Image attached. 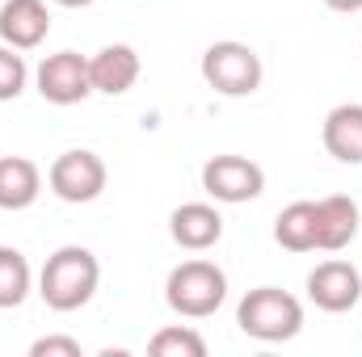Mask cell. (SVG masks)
Returning <instances> with one entry per match:
<instances>
[{
	"instance_id": "3957f363",
	"label": "cell",
	"mask_w": 362,
	"mask_h": 357,
	"mask_svg": "<svg viewBox=\"0 0 362 357\" xmlns=\"http://www.w3.org/2000/svg\"><path fill=\"white\" fill-rule=\"evenodd\" d=\"M223 298H228V273L202 257L181 261L165 282V303L181 320H206L223 307Z\"/></svg>"
},
{
	"instance_id": "9a60e30c",
	"label": "cell",
	"mask_w": 362,
	"mask_h": 357,
	"mask_svg": "<svg viewBox=\"0 0 362 357\" xmlns=\"http://www.w3.org/2000/svg\"><path fill=\"white\" fill-rule=\"evenodd\" d=\"M274 240L286 253H316V202L299 198L278 210L274 219Z\"/></svg>"
},
{
	"instance_id": "7a4b0ae2",
	"label": "cell",
	"mask_w": 362,
	"mask_h": 357,
	"mask_svg": "<svg viewBox=\"0 0 362 357\" xmlns=\"http://www.w3.org/2000/svg\"><path fill=\"white\" fill-rule=\"evenodd\" d=\"M236 324L245 337L262 341V345H278V341H295L303 332V303L291 290L278 286H257L240 298L236 307Z\"/></svg>"
},
{
	"instance_id": "30bf717a",
	"label": "cell",
	"mask_w": 362,
	"mask_h": 357,
	"mask_svg": "<svg viewBox=\"0 0 362 357\" xmlns=\"http://www.w3.org/2000/svg\"><path fill=\"white\" fill-rule=\"evenodd\" d=\"M51 34V13L42 0H4L0 4V42L17 47V51H34L42 47Z\"/></svg>"
},
{
	"instance_id": "d6986e66",
	"label": "cell",
	"mask_w": 362,
	"mask_h": 357,
	"mask_svg": "<svg viewBox=\"0 0 362 357\" xmlns=\"http://www.w3.org/2000/svg\"><path fill=\"white\" fill-rule=\"evenodd\" d=\"M30 357H81V341H72V337H38L30 345Z\"/></svg>"
},
{
	"instance_id": "277c9868",
	"label": "cell",
	"mask_w": 362,
	"mask_h": 357,
	"mask_svg": "<svg viewBox=\"0 0 362 357\" xmlns=\"http://www.w3.org/2000/svg\"><path fill=\"white\" fill-rule=\"evenodd\" d=\"M202 80L219 97H253L266 80V68H262V55L249 47V42H236V38H223V42H211L202 51Z\"/></svg>"
},
{
	"instance_id": "ac0fdd59",
	"label": "cell",
	"mask_w": 362,
	"mask_h": 357,
	"mask_svg": "<svg viewBox=\"0 0 362 357\" xmlns=\"http://www.w3.org/2000/svg\"><path fill=\"white\" fill-rule=\"evenodd\" d=\"M25 80H30V68H25L21 51L0 42V101H17L25 92Z\"/></svg>"
},
{
	"instance_id": "9c48e42d",
	"label": "cell",
	"mask_w": 362,
	"mask_h": 357,
	"mask_svg": "<svg viewBox=\"0 0 362 357\" xmlns=\"http://www.w3.org/2000/svg\"><path fill=\"white\" fill-rule=\"evenodd\" d=\"M169 236L185 253H206L223 240V214L211 202H181L169 214Z\"/></svg>"
},
{
	"instance_id": "8fae6325",
	"label": "cell",
	"mask_w": 362,
	"mask_h": 357,
	"mask_svg": "<svg viewBox=\"0 0 362 357\" xmlns=\"http://www.w3.org/2000/svg\"><path fill=\"white\" fill-rule=\"evenodd\" d=\"M139 55L135 47L127 42H110L101 47L97 55H89V80H93V92H105V97H122V92L135 89L139 80Z\"/></svg>"
},
{
	"instance_id": "ba28073f",
	"label": "cell",
	"mask_w": 362,
	"mask_h": 357,
	"mask_svg": "<svg viewBox=\"0 0 362 357\" xmlns=\"http://www.w3.org/2000/svg\"><path fill=\"white\" fill-rule=\"evenodd\" d=\"M308 298L329 315L354 311L362 298V273L350 261H320L308 273Z\"/></svg>"
},
{
	"instance_id": "7c38bea8",
	"label": "cell",
	"mask_w": 362,
	"mask_h": 357,
	"mask_svg": "<svg viewBox=\"0 0 362 357\" xmlns=\"http://www.w3.org/2000/svg\"><path fill=\"white\" fill-rule=\"evenodd\" d=\"M358 236V202L346 193H329L316 202V248L320 253H341Z\"/></svg>"
},
{
	"instance_id": "5bb4252c",
	"label": "cell",
	"mask_w": 362,
	"mask_h": 357,
	"mask_svg": "<svg viewBox=\"0 0 362 357\" xmlns=\"http://www.w3.org/2000/svg\"><path fill=\"white\" fill-rule=\"evenodd\" d=\"M42 193V169L30 156H0V210H25Z\"/></svg>"
},
{
	"instance_id": "44dd1931",
	"label": "cell",
	"mask_w": 362,
	"mask_h": 357,
	"mask_svg": "<svg viewBox=\"0 0 362 357\" xmlns=\"http://www.w3.org/2000/svg\"><path fill=\"white\" fill-rule=\"evenodd\" d=\"M55 4H64V8H85V4H93V0H55Z\"/></svg>"
},
{
	"instance_id": "e0dca14e",
	"label": "cell",
	"mask_w": 362,
	"mask_h": 357,
	"mask_svg": "<svg viewBox=\"0 0 362 357\" xmlns=\"http://www.w3.org/2000/svg\"><path fill=\"white\" fill-rule=\"evenodd\" d=\"M152 357H206V341L202 332H194L189 324H169L148 341Z\"/></svg>"
},
{
	"instance_id": "2e32d148",
	"label": "cell",
	"mask_w": 362,
	"mask_h": 357,
	"mask_svg": "<svg viewBox=\"0 0 362 357\" xmlns=\"http://www.w3.org/2000/svg\"><path fill=\"white\" fill-rule=\"evenodd\" d=\"M30 286H34V273H30L25 253H21V248L0 244V311L21 307V303H25V294H30Z\"/></svg>"
},
{
	"instance_id": "52a82bcc",
	"label": "cell",
	"mask_w": 362,
	"mask_h": 357,
	"mask_svg": "<svg viewBox=\"0 0 362 357\" xmlns=\"http://www.w3.org/2000/svg\"><path fill=\"white\" fill-rule=\"evenodd\" d=\"M34 85H38V97L51 101V105H81L93 92L89 59L76 55V51H55L38 63Z\"/></svg>"
},
{
	"instance_id": "5b68a950",
	"label": "cell",
	"mask_w": 362,
	"mask_h": 357,
	"mask_svg": "<svg viewBox=\"0 0 362 357\" xmlns=\"http://www.w3.org/2000/svg\"><path fill=\"white\" fill-rule=\"evenodd\" d=\"M105 160L89 152V147H72L64 156H55V164L47 169V185L59 202H72V206H85L97 202L101 189H105Z\"/></svg>"
},
{
	"instance_id": "ffe728a7",
	"label": "cell",
	"mask_w": 362,
	"mask_h": 357,
	"mask_svg": "<svg viewBox=\"0 0 362 357\" xmlns=\"http://www.w3.org/2000/svg\"><path fill=\"white\" fill-rule=\"evenodd\" d=\"M333 13H362V0H325Z\"/></svg>"
},
{
	"instance_id": "4fadbf2b",
	"label": "cell",
	"mask_w": 362,
	"mask_h": 357,
	"mask_svg": "<svg viewBox=\"0 0 362 357\" xmlns=\"http://www.w3.org/2000/svg\"><path fill=\"white\" fill-rule=\"evenodd\" d=\"M325 152L341 164H362V105L346 101L325 114Z\"/></svg>"
},
{
	"instance_id": "8992f818",
	"label": "cell",
	"mask_w": 362,
	"mask_h": 357,
	"mask_svg": "<svg viewBox=\"0 0 362 357\" xmlns=\"http://www.w3.org/2000/svg\"><path fill=\"white\" fill-rule=\"evenodd\" d=\"M202 189H206V198H215L223 206H240V202L262 198L266 169L249 156H211L202 164Z\"/></svg>"
},
{
	"instance_id": "6da1fadb",
	"label": "cell",
	"mask_w": 362,
	"mask_h": 357,
	"mask_svg": "<svg viewBox=\"0 0 362 357\" xmlns=\"http://www.w3.org/2000/svg\"><path fill=\"white\" fill-rule=\"evenodd\" d=\"M97 282H101V265L85 244H64L47 257V265L38 273V294L51 311L68 315V311H81L97 294Z\"/></svg>"
}]
</instances>
